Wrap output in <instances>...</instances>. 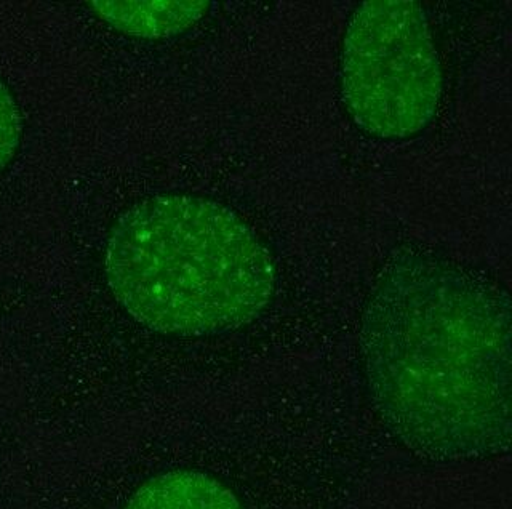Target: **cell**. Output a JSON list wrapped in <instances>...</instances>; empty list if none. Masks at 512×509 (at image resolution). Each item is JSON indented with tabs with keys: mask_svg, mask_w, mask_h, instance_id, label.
Instances as JSON below:
<instances>
[{
	"mask_svg": "<svg viewBox=\"0 0 512 509\" xmlns=\"http://www.w3.org/2000/svg\"><path fill=\"white\" fill-rule=\"evenodd\" d=\"M360 354L376 407L410 441L476 444L508 425L509 301L469 269L394 261L365 306Z\"/></svg>",
	"mask_w": 512,
	"mask_h": 509,
	"instance_id": "6da1fadb",
	"label": "cell"
},
{
	"mask_svg": "<svg viewBox=\"0 0 512 509\" xmlns=\"http://www.w3.org/2000/svg\"><path fill=\"white\" fill-rule=\"evenodd\" d=\"M114 297L135 321L199 337L250 324L276 290L268 249L236 213L164 194L120 215L104 257Z\"/></svg>",
	"mask_w": 512,
	"mask_h": 509,
	"instance_id": "7a4b0ae2",
	"label": "cell"
},
{
	"mask_svg": "<svg viewBox=\"0 0 512 509\" xmlns=\"http://www.w3.org/2000/svg\"><path fill=\"white\" fill-rule=\"evenodd\" d=\"M444 76L428 15L418 2H362L348 21L340 92L346 113L380 140H407L436 117Z\"/></svg>",
	"mask_w": 512,
	"mask_h": 509,
	"instance_id": "3957f363",
	"label": "cell"
},
{
	"mask_svg": "<svg viewBox=\"0 0 512 509\" xmlns=\"http://www.w3.org/2000/svg\"><path fill=\"white\" fill-rule=\"evenodd\" d=\"M125 509H244L215 477L176 469L152 477L133 493Z\"/></svg>",
	"mask_w": 512,
	"mask_h": 509,
	"instance_id": "277c9868",
	"label": "cell"
},
{
	"mask_svg": "<svg viewBox=\"0 0 512 509\" xmlns=\"http://www.w3.org/2000/svg\"><path fill=\"white\" fill-rule=\"evenodd\" d=\"M96 15L127 36L164 39L205 17L208 2H93Z\"/></svg>",
	"mask_w": 512,
	"mask_h": 509,
	"instance_id": "5b68a950",
	"label": "cell"
},
{
	"mask_svg": "<svg viewBox=\"0 0 512 509\" xmlns=\"http://www.w3.org/2000/svg\"><path fill=\"white\" fill-rule=\"evenodd\" d=\"M23 135L20 109L7 85L0 81V170H4L20 148Z\"/></svg>",
	"mask_w": 512,
	"mask_h": 509,
	"instance_id": "8992f818",
	"label": "cell"
}]
</instances>
